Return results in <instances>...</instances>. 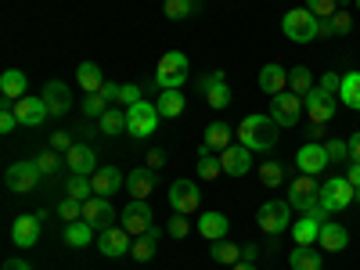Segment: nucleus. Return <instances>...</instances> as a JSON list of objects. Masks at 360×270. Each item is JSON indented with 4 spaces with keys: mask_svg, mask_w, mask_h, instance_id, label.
Returning a JSON list of instances; mask_svg holds the SVG:
<instances>
[{
    "mask_svg": "<svg viewBox=\"0 0 360 270\" xmlns=\"http://www.w3.org/2000/svg\"><path fill=\"white\" fill-rule=\"evenodd\" d=\"M51 148H58V152H69L72 137H69V134H54V137H51Z\"/></svg>",
    "mask_w": 360,
    "mask_h": 270,
    "instance_id": "53",
    "label": "nucleus"
},
{
    "mask_svg": "<svg viewBox=\"0 0 360 270\" xmlns=\"http://www.w3.org/2000/svg\"><path fill=\"white\" fill-rule=\"evenodd\" d=\"M90 180H94V195H115L119 188H123L127 184V176L123 173H119L115 166H98V173L94 176H90Z\"/></svg>",
    "mask_w": 360,
    "mask_h": 270,
    "instance_id": "25",
    "label": "nucleus"
},
{
    "mask_svg": "<svg viewBox=\"0 0 360 270\" xmlns=\"http://www.w3.org/2000/svg\"><path fill=\"white\" fill-rule=\"evenodd\" d=\"M356 8H360V0H356Z\"/></svg>",
    "mask_w": 360,
    "mask_h": 270,
    "instance_id": "62",
    "label": "nucleus"
},
{
    "mask_svg": "<svg viewBox=\"0 0 360 270\" xmlns=\"http://www.w3.org/2000/svg\"><path fill=\"white\" fill-rule=\"evenodd\" d=\"M25 86H29V79H25L22 69H4V72H0V94H4L8 101L25 98Z\"/></svg>",
    "mask_w": 360,
    "mask_h": 270,
    "instance_id": "28",
    "label": "nucleus"
},
{
    "mask_svg": "<svg viewBox=\"0 0 360 270\" xmlns=\"http://www.w3.org/2000/svg\"><path fill=\"white\" fill-rule=\"evenodd\" d=\"M195 173H198V180H217L220 173H224V166H220V159L209 152V148H202L198 152V166H195Z\"/></svg>",
    "mask_w": 360,
    "mask_h": 270,
    "instance_id": "39",
    "label": "nucleus"
},
{
    "mask_svg": "<svg viewBox=\"0 0 360 270\" xmlns=\"http://www.w3.org/2000/svg\"><path fill=\"white\" fill-rule=\"evenodd\" d=\"M321 137H324V127H317V123H314V130H310V141H317V144H321Z\"/></svg>",
    "mask_w": 360,
    "mask_h": 270,
    "instance_id": "59",
    "label": "nucleus"
},
{
    "mask_svg": "<svg viewBox=\"0 0 360 270\" xmlns=\"http://www.w3.org/2000/svg\"><path fill=\"white\" fill-rule=\"evenodd\" d=\"M119 86H123V83H108V79H105V86L98 90V94H101L105 101H119Z\"/></svg>",
    "mask_w": 360,
    "mask_h": 270,
    "instance_id": "52",
    "label": "nucleus"
},
{
    "mask_svg": "<svg viewBox=\"0 0 360 270\" xmlns=\"http://www.w3.org/2000/svg\"><path fill=\"white\" fill-rule=\"evenodd\" d=\"M342 8V0H307V11H314L317 18H332Z\"/></svg>",
    "mask_w": 360,
    "mask_h": 270,
    "instance_id": "44",
    "label": "nucleus"
},
{
    "mask_svg": "<svg viewBox=\"0 0 360 270\" xmlns=\"http://www.w3.org/2000/svg\"><path fill=\"white\" fill-rule=\"evenodd\" d=\"M58 217H62L65 224H72V220H83V202L65 195L62 202H58Z\"/></svg>",
    "mask_w": 360,
    "mask_h": 270,
    "instance_id": "42",
    "label": "nucleus"
},
{
    "mask_svg": "<svg viewBox=\"0 0 360 270\" xmlns=\"http://www.w3.org/2000/svg\"><path fill=\"white\" fill-rule=\"evenodd\" d=\"M65 195L86 202L90 195H94V180H90L86 173H72V176H69V184H65Z\"/></svg>",
    "mask_w": 360,
    "mask_h": 270,
    "instance_id": "40",
    "label": "nucleus"
},
{
    "mask_svg": "<svg viewBox=\"0 0 360 270\" xmlns=\"http://www.w3.org/2000/svg\"><path fill=\"white\" fill-rule=\"evenodd\" d=\"M152 220H155V213H152V205H148V198H130V205L119 213V224H123L134 238L144 234L148 227H155Z\"/></svg>",
    "mask_w": 360,
    "mask_h": 270,
    "instance_id": "11",
    "label": "nucleus"
},
{
    "mask_svg": "<svg viewBox=\"0 0 360 270\" xmlns=\"http://www.w3.org/2000/svg\"><path fill=\"white\" fill-rule=\"evenodd\" d=\"M162 11H166V18H191L195 15V0H166Z\"/></svg>",
    "mask_w": 360,
    "mask_h": 270,
    "instance_id": "43",
    "label": "nucleus"
},
{
    "mask_svg": "<svg viewBox=\"0 0 360 270\" xmlns=\"http://www.w3.org/2000/svg\"><path fill=\"white\" fill-rule=\"evenodd\" d=\"M101 130H105L108 137L123 134V130H127V108H108V112L101 115Z\"/></svg>",
    "mask_w": 360,
    "mask_h": 270,
    "instance_id": "41",
    "label": "nucleus"
},
{
    "mask_svg": "<svg viewBox=\"0 0 360 270\" xmlns=\"http://www.w3.org/2000/svg\"><path fill=\"white\" fill-rule=\"evenodd\" d=\"M317 195H321V184H317L314 176L299 173L295 180H288V205H292V209H303V213H314V217H321V220H328V213L321 209Z\"/></svg>",
    "mask_w": 360,
    "mask_h": 270,
    "instance_id": "2",
    "label": "nucleus"
},
{
    "mask_svg": "<svg viewBox=\"0 0 360 270\" xmlns=\"http://www.w3.org/2000/svg\"><path fill=\"white\" fill-rule=\"evenodd\" d=\"M83 220L94 227V231H108V227H115L112 198H105V195H90V198L83 202Z\"/></svg>",
    "mask_w": 360,
    "mask_h": 270,
    "instance_id": "14",
    "label": "nucleus"
},
{
    "mask_svg": "<svg viewBox=\"0 0 360 270\" xmlns=\"http://www.w3.org/2000/svg\"><path fill=\"white\" fill-rule=\"evenodd\" d=\"M159 238H162V231H159V227H148L144 234H137V238H134V249H130V256H134L137 263H148V259L155 256Z\"/></svg>",
    "mask_w": 360,
    "mask_h": 270,
    "instance_id": "30",
    "label": "nucleus"
},
{
    "mask_svg": "<svg viewBox=\"0 0 360 270\" xmlns=\"http://www.w3.org/2000/svg\"><path fill=\"white\" fill-rule=\"evenodd\" d=\"M184 83H188V54L166 51L159 69H155V86L159 90H180Z\"/></svg>",
    "mask_w": 360,
    "mask_h": 270,
    "instance_id": "5",
    "label": "nucleus"
},
{
    "mask_svg": "<svg viewBox=\"0 0 360 270\" xmlns=\"http://www.w3.org/2000/svg\"><path fill=\"white\" fill-rule=\"evenodd\" d=\"M220 166H224L227 176H245L252 169V148H245V144L224 148V152H220Z\"/></svg>",
    "mask_w": 360,
    "mask_h": 270,
    "instance_id": "17",
    "label": "nucleus"
},
{
    "mask_svg": "<svg viewBox=\"0 0 360 270\" xmlns=\"http://www.w3.org/2000/svg\"><path fill=\"white\" fill-rule=\"evenodd\" d=\"M314 86H317V83H314V72H310L307 65H299V69H292V72H288V90H292V94L307 98Z\"/></svg>",
    "mask_w": 360,
    "mask_h": 270,
    "instance_id": "38",
    "label": "nucleus"
},
{
    "mask_svg": "<svg viewBox=\"0 0 360 270\" xmlns=\"http://www.w3.org/2000/svg\"><path fill=\"white\" fill-rule=\"evenodd\" d=\"M278 134H281V127L270 115H245L234 130L238 144L252 148V152H270V148L278 144Z\"/></svg>",
    "mask_w": 360,
    "mask_h": 270,
    "instance_id": "1",
    "label": "nucleus"
},
{
    "mask_svg": "<svg viewBox=\"0 0 360 270\" xmlns=\"http://www.w3.org/2000/svg\"><path fill=\"white\" fill-rule=\"evenodd\" d=\"M127 188L134 198H148L155 191V169H148V166H137L130 176H127Z\"/></svg>",
    "mask_w": 360,
    "mask_h": 270,
    "instance_id": "31",
    "label": "nucleus"
},
{
    "mask_svg": "<svg viewBox=\"0 0 360 270\" xmlns=\"http://www.w3.org/2000/svg\"><path fill=\"white\" fill-rule=\"evenodd\" d=\"M4 270H33L25 259H18V256H11V259H4Z\"/></svg>",
    "mask_w": 360,
    "mask_h": 270,
    "instance_id": "56",
    "label": "nucleus"
},
{
    "mask_svg": "<svg viewBox=\"0 0 360 270\" xmlns=\"http://www.w3.org/2000/svg\"><path fill=\"white\" fill-rule=\"evenodd\" d=\"M231 270H256V266H252V263H234Z\"/></svg>",
    "mask_w": 360,
    "mask_h": 270,
    "instance_id": "60",
    "label": "nucleus"
},
{
    "mask_svg": "<svg viewBox=\"0 0 360 270\" xmlns=\"http://www.w3.org/2000/svg\"><path fill=\"white\" fill-rule=\"evenodd\" d=\"M295 166H299V173L317 176V173H324V166H332V159H328V148H324V144L307 141V144L295 152Z\"/></svg>",
    "mask_w": 360,
    "mask_h": 270,
    "instance_id": "16",
    "label": "nucleus"
},
{
    "mask_svg": "<svg viewBox=\"0 0 360 270\" xmlns=\"http://www.w3.org/2000/svg\"><path fill=\"white\" fill-rule=\"evenodd\" d=\"M198 90H202V98L209 108H227L231 105V86H227V76L217 69V72H205L198 79Z\"/></svg>",
    "mask_w": 360,
    "mask_h": 270,
    "instance_id": "13",
    "label": "nucleus"
},
{
    "mask_svg": "<svg viewBox=\"0 0 360 270\" xmlns=\"http://www.w3.org/2000/svg\"><path fill=\"white\" fill-rule=\"evenodd\" d=\"M256 256H259L256 245H242V263H256Z\"/></svg>",
    "mask_w": 360,
    "mask_h": 270,
    "instance_id": "58",
    "label": "nucleus"
},
{
    "mask_svg": "<svg viewBox=\"0 0 360 270\" xmlns=\"http://www.w3.org/2000/svg\"><path fill=\"white\" fill-rule=\"evenodd\" d=\"M65 162H69L72 173H86V176L98 173V155H94V148H90V144H72L65 152Z\"/></svg>",
    "mask_w": 360,
    "mask_h": 270,
    "instance_id": "21",
    "label": "nucleus"
},
{
    "mask_svg": "<svg viewBox=\"0 0 360 270\" xmlns=\"http://www.w3.org/2000/svg\"><path fill=\"white\" fill-rule=\"evenodd\" d=\"M346 180H349L353 188H360V162H349L346 166Z\"/></svg>",
    "mask_w": 360,
    "mask_h": 270,
    "instance_id": "54",
    "label": "nucleus"
},
{
    "mask_svg": "<svg viewBox=\"0 0 360 270\" xmlns=\"http://www.w3.org/2000/svg\"><path fill=\"white\" fill-rule=\"evenodd\" d=\"M231 137H234V130L217 119V123H209V127H205V134H202V148H209V152H224V148H231Z\"/></svg>",
    "mask_w": 360,
    "mask_h": 270,
    "instance_id": "29",
    "label": "nucleus"
},
{
    "mask_svg": "<svg viewBox=\"0 0 360 270\" xmlns=\"http://www.w3.org/2000/svg\"><path fill=\"white\" fill-rule=\"evenodd\" d=\"M137 101H144V90L137 83H123V86H119V105H123V108H134Z\"/></svg>",
    "mask_w": 360,
    "mask_h": 270,
    "instance_id": "45",
    "label": "nucleus"
},
{
    "mask_svg": "<svg viewBox=\"0 0 360 270\" xmlns=\"http://www.w3.org/2000/svg\"><path fill=\"white\" fill-rule=\"evenodd\" d=\"M155 108H159L162 119H176L180 112H184V94H180V90H162V98L155 101Z\"/></svg>",
    "mask_w": 360,
    "mask_h": 270,
    "instance_id": "37",
    "label": "nucleus"
},
{
    "mask_svg": "<svg viewBox=\"0 0 360 270\" xmlns=\"http://www.w3.org/2000/svg\"><path fill=\"white\" fill-rule=\"evenodd\" d=\"M209 256H213V263H227V266H234V263H242V245H234V242H227V238H220V242H213Z\"/></svg>",
    "mask_w": 360,
    "mask_h": 270,
    "instance_id": "36",
    "label": "nucleus"
},
{
    "mask_svg": "<svg viewBox=\"0 0 360 270\" xmlns=\"http://www.w3.org/2000/svg\"><path fill=\"white\" fill-rule=\"evenodd\" d=\"M321 227H324V220H321V217H314V213H303V220H299V224H292V238H295V245H317Z\"/></svg>",
    "mask_w": 360,
    "mask_h": 270,
    "instance_id": "26",
    "label": "nucleus"
},
{
    "mask_svg": "<svg viewBox=\"0 0 360 270\" xmlns=\"http://www.w3.org/2000/svg\"><path fill=\"white\" fill-rule=\"evenodd\" d=\"M317 29H321V18L307 8H292L285 18H281V33L292 40V44H310L317 40Z\"/></svg>",
    "mask_w": 360,
    "mask_h": 270,
    "instance_id": "4",
    "label": "nucleus"
},
{
    "mask_svg": "<svg viewBox=\"0 0 360 270\" xmlns=\"http://www.w3.org/2000/svg\"><path fill=\"white\" fill-rule=\"evenodd\" d=\"M270 119L278 127H295L303 119V98L292 94V90H281V94L270 98Z\"/></svg>",
    "mask_w": 360,
    "mask_h": 270,
    "instance_id": "10",
    "label": "nucleus"
},
{
    "mask_svg": "<svg viewBox=\"0 0 360 270\" xmlns=\"http://www.w3.org/2000/svg\"><path fill=\"white\" fill-rule=\"evenodd\" d=\"M259 184H263V188H270V191H278L281 184H288V180H285V166H281V162H274V159L259 162Z\"/></svg>",
    "mask_w": 360,
    "mask_h": 270,
    "instance_id": "34",
    "label": "nucleus"
},
{
    "mask_svg": "<svg viewBox=\"0 0 360 270\" xmlns=\"http://www.w3.org/2000/svg\"><path fill=\"white\" fill-rule=\"evenodd\" d=\"M317 86H321V90H328V94H335V90L342 86V76H339V72H324Z\"/></svg>",
    "mask_w": 360,
    "mask_h": 270,
    "instance_id": "50",
    "label": "nucleus"
},
{
    "mask_svg": "<svg viewBox=\"0 0 360 270\" xmlns=\"http://www.w3.org/2000/svg\"><path fill=\"white\" fill-rule=\"evenodd\" d=\"M256 224H259V231H266V234H285V231H292V205H288V198H270V202H263L259 213H256Z\"/></svg>",
    "mask_w": 360,
    "mask_h": 270,
    "instance_id": "6",
    "label": "nucleus"
},
{
    "mask_svg": "<svg viewBox=\"0 0 360 270\" xmlns=\"http://www.w3.org/2000/svg\"><path fill=\"white\" fill-rule=\"evenodd\" d=\"M40 176H44V169H40L37 162H15V166H8V173H4V184H8V191L25 195V191L37 188Z\"/></svg>",
    "mask_w": 360,
    "mask_h": 270,
    "instance_id": "15",
    "label": "nucleus"
},
{
    "mask_svg": "<svg viewBox=\"0 0 360 270\" xmlns=\"http://www.w3.org/2000/svg\"><path fill=\"white\" fill-rule=\"evenodd\" d=\"M37 166H40L44 173H54V169H58V155H54V152H44V155L37 159Z\"/></svg>",
    "mask_w": 360,
    "mask_h": 270,
    "instance_id": "51",
    "label": "nucleus"
},
{
    "mask_svg": "<svg viewBox=\"0 0 360 270\" xmlns=\"http://www.w3.org/2000/svg\"><path fill=\"white\" fill-rule=\"evenodd\" d=\"M98 249H101L108 259L130 256V249H134V234H130L123 224H115V227H108V231L98 234Z\"/></svg>",
    "mask_w": 360,
    "mask_h": 270,
    "instance_id": "12",
    "label": "nucleus"
},
{
    "mask_svg": "<svg viewBox=\"0 0 360 270\" xmlns=\"http://www.w3.org/2000/svg\"><path fill=\"white\" fill-rule=\"evenodd\" d=\"M317 202H321V209H324L328 217L342 213V209H349V205L356 202V188L346 180V173H342V176H332V180H324V184H321Z\"/></svg>",
    "mask_w": 360,
    "mask_h": 270,
    "instance_id": "3",
    "label": "nucleus"
},
{
    "mask_svg": "<svg viewBox=\"0 0 360 270\" xmlns=\"http://www.w3.org/2000/svg\"><path fill=\"white\" fill-rule=\"evenodd\" d=\"M332 25H335V37H349L353 33V18L346 11H335L332 15Z\"/></svg>",
    "mask_w": 360,
    "mask_h": 270,
    "instance_id": "49",
    "label": "nucleus"
},
{
    "mask_svg": "<svg viewBox=\"0 0 360 270\" xmlns=\"http://www.w3.org/2000/svg\"><path fill=\"white\" fill-rule=\"evenodd\" d=\"M169 205H173V213H184V217H191V213H198V205H202V191H198V184L195 180H173L169 184Z\"/></svg>",
    "mask_w": 360,
    "mask_h": 270,
    "instance_id": "9",
    "label": "nucleus"
},
{
    "mask_svg": "<svg viewBox=\"0 0 360 270\" xmlns=\"http://www.w3.org/2000/svg\"><path fill=\"white\" fill-rule=\"evenodd\" d=\"M159 108L155 105H148V101H137L134 108H127V134L130 137H137V141H144V137H152L155 134V127H159Z\"/></svg>",
    "mask_w": 360,
    "mask_h": 270,
    "instance_id": "7",
    "label": "nucleus"
},
{
    "mask_svg": "<svg viewBox=\"0 0 360 270\" xmlns=\"http://www.w3.org/2000/svg\"><path fill=\"white\" fill-rule=\"evenodd\" d=\"M324 148H328V159H332V162H346L349 159V141L332 137V141H324Z\"/></svg>",
    "mask_w": 360,
    "mask_h": 270,
    "instance_id": "47",
    "label": "nucleus"
},
{
    "mask_svg": "<svg viewBox=\"0 0 360 270\" xmlns=\"http://www.w3.org/2000/svg\"><path fill=\"white\" fill-rule=\"evenodd\" d=\"M162 162H166V155H162V152H148V169H159Z\"/></svg>",
    "mask_w": 360,
    "mask_h": 270,
    "instance_id": "57",
    "label": "nucleus"
},
{
    "mask_svg": "<svg viewBox=\"0 0 360 270\" xmlns=\"http://www.w3.org/2000/svg\"><path fill=\"white\" fill-rule=\"evenodd\" d=\"M166 231H169V238H188L191 224H188V217H184V213H173V217H169V224H166Z\"/></svg>",
    "mask_w": 360,
    "mask_h": 270,
    "instance_id": "48",
    "label": "nucleus"
},
{
    "mask_svg": "<svg viewBox=\"0 0 360 270\" xmlns=\"http://www.w3.org/2000/svg\"><path fill=\"white\" fill-rule=\"evenodd\" d=\"M227 227H231V220L224 217V213H198V220H195V231L202 234V238H209V242H220V238H227Z\"/></svg>",
    "mask_w": 360,
    "mask_h": 270,
    "instance_id": "22",
    "label": "nucleus"
},
{
    "mask_svg": "<svg viewBox=\"0 0 360 270\" xmlns=\"http://www.w3.org/2000/svg\"><path fill=\"white\" fill-rule=\"evenodd\" d=\"M11 242H15L18 249H33V245L40 242V220H37V213H33V217H18V220L11 224Z\"/></svg>",
    "mask_w": 360,
    "mask_h": 270,
    "instance_id": "20",
    "label": "nucleus"
},
{
    "mask_svg": "<svg viewBox=\"0 0 360 270\" xmlns=\"http://www.w3.org/2000/svg\"><path fill=\"white\" fill-rule=\"evenodd\" d=\"M259 90L263 94H281V90H288V69H281L278 62H266L263 69H259Z\"/></svg>",
    "mask_w": 360,
    "mask_h": 270,
    "instance_id": "23",
    "label": "nucleus"
},
{
    "mask_svg": "<svg viewBox=\"0 0 360 270\" xmlns=\"http://www.w3.org/2000/svg\"><path fill=\"white\" fill-rule=\"evenodd\" d=\"M76 79H79V86L86 90V94H98V90L105 86V76H101V69H98L94 62H79Z\"/></svg>",
    "mask_w": 360,
    "mask_h": 270,
    "instance_id": "33",
    "label": "nucleus"
},
{
    "mask_svg": "<svg viewBox=\"0 0 360 270\" xmlns=\"http://www.w3.org/2000/svg\"><path fill=\"white\" fill-rule=\"evenodd\" d=\"M303 112L310 115V123L324 127V123H332V119H335V112H339V101H335V94H328V90L314 86L310 94L303 98Z\"/></svg>",
    "mask_w": 360,
    "mask_h": 270,
    "instance_id": "8",
    "label": "nucleus"
},
{
    "mask_svg": "<svg viewBox=\"0 0 360 270\" xmlns=\"http://www.w3.org/2000/svg\"><path fill=\"white\" fill-rule=\"evenodd\" d=\"M108 112V101L101 98V94H86L83 98V115H90V119H101Z\"/></svg>",
    "mask_w": 360,
    "mask_h": 270,
    "instance_id": "46",
    "label": "nucleus"
},
{
    "mask_svg": "<svg viewBox=\"0 0 360 270\" xmlns=\"http://www.w3.org/2000/svg\"><path fill=\"white\" fill-rule=\"evenodd\" d=\"M40 98L47 101L51 115H65V112L72 108V86H69V83H62V79H47Z\"/></svg>",
    "mask_w": 360,
    "mask_h": 270,
    "instance_id": "18",
    "label": "nucleus"
},
{
    "mask_svg": "<svg viewBox=\"0 0 360 270\" xmlns=\"http://www.w3.org/2000/svg\"><path fill=\"white\" fill-rule=\"evenodd\" d=\"M62 238H65L69 249H86L90 242H94V227H90L86 220H72V224H65Z\"/></svg>",
    "mask_w": 360,
    "mask_h": 270,
    "instance_id": "32",
    "label": "nucleus"
},
{
    "mask_svg": "<svg viewBox=\"0 0 360 270\" xmlns=\"http://www.w3.org/2000/svg\"><path fill=\"white\" fill-rule=\"evenodd\" d=\"M339 101H342L346 108H356V112H360V72H346V76H342Z\"/></svg>",
    "mask_w": 360,
    "mask_h": 270,
    "instance_id": "35",
    "label": "nucleus"
},
{
    "mask_svg": "<svg viewBox=\"0 0 360 270\" xmlns=\"http://www.w3.org/2000/svg\"><path fill=\"white\" fill-rule=\"evenodd\" d=\"M288 266L292 270H324V252H317L314 245H295L288 252Z\"/></svg>",
    "mask_w": 360,
    "mask_h": 270,
    "instance_id": "27",
    "label": "nucleus"
},
{
    "mask_svg": "<svg viewBox=\"0 0 360 270\" xmlns=\"http://www.w3.org/2000/svg\"><path fill=\"white\" fill-rule=\"evenodd\" d=\"M15 115H18V123H22V127H40L44 119L51 115V108H47V101H44V98L25 94V98H18V101H15Z\"/></svg>",
    "mask_w": 360,
    "mask_h": 270,
    "instance_id": "19",
    "label": "nucleus"
},
{
    "mask_svg": "<svg viewBox=\"0 0 360 270\" xmlns=\"http://www.w3.org/2000/svg\"><path fill=\"white\" fill-rule=\"evenodd\" d=\"M356 202H360V188H356Z\"/></svg>",
    "mask_w": 360,
    "mask_h": 270,
    "instance_id": "61",
    "label": "nucleus"
},
{
    "mask_svg": "<svg viewBox=\"0 0 360 270\" xmlns=\"http://www.w3.org/2000/svg\"><path fill=\"white\" fill-rule=\"evenodd\" d=\"M317 245H321L324 252H342V249L349 245V231H346L342 224L324 220V227H321V238H317Z\"/></svg>",
    "mask_w": 360,
    "mask_h": 270,
    "instance_id": "24",
    "label": "nucleus"
},
{
    "mask_svg": "<svg viewBox=\"0 0 360 270\" xmlns=\"http://www.w3.org/2000/svg\"><path fill=\"white\" fill-rule=\"evenodd\" d=\"M349 162H360V130L349 137Z\"/></svg>",
    "mask_w": 360,
    "mask_h": 270,
    "instance_id": "55",
    "label": "nucleus"
}]
</instances>
